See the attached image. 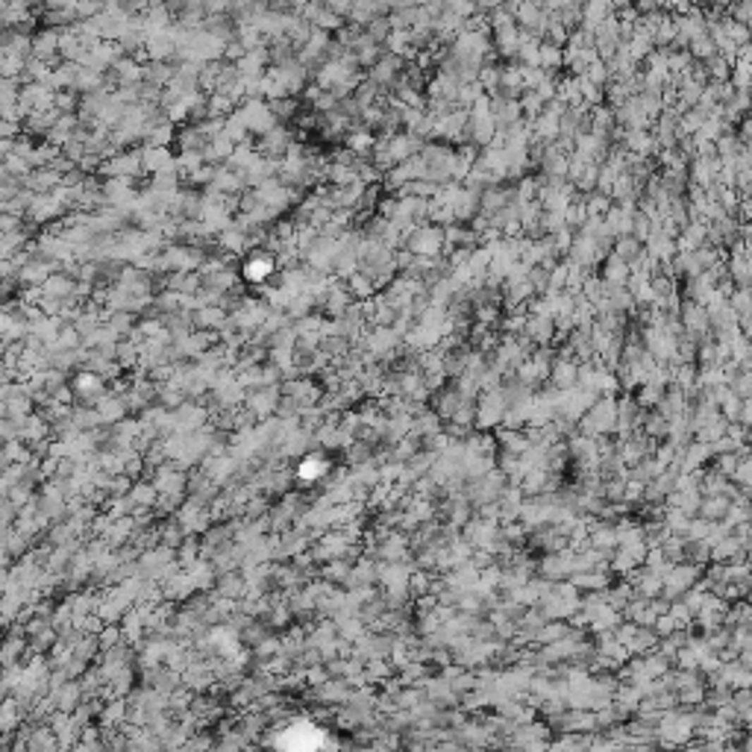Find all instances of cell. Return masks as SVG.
Here are the masks:
<instances>
[{
  "mask_svg": "<svg viewBox=\"0 0 752 752\" xmlns=\"http://www.w3.org/2000/svg\"><path fill=\"white\" fill-rule=\"evenodd\" d=\"M267 274H271V262H267V259H253V262L247 265V279L259 282V279H265Z\"/></svg>",
  "mask_w": 752,
  "mask_h": 752,
  "instance_id": "cell-1",
  "label": "cell"
}]
</instances>
